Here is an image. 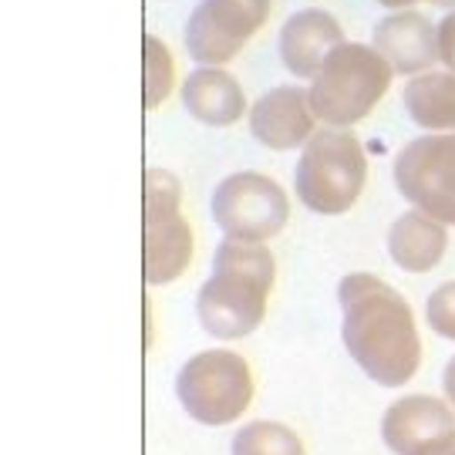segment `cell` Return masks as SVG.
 Instances as JSON below:
<instances>
[{
	"label": "cell",
	"instance_id": "e0dca14e",
	"mask_svg": "<svg viewBox=\"0 0 455 455\" xmlns=\"http://www.w3.org/2000/svg\"><path fill=\"white\" fill-rule=\"evenodd\" d=\"M233 455H304V442L280 422H250L236 432Z\"/></svg>",
	"mask_w": 455,
	"mask_h": 455
},
{
	"label": "cell",
	"instance_id": "ffe728a7",
	"mask_svg": "<svg viewBox=\"0 0 455 455\" xmlns=\"http://www.w3.org/2000/svg\"><path fill=\"white\" fill-rule=\"evenodd\" d=\"M439 48H442V61L449 68H455V14L445 17L439 24Z\"/></svg>",
	"mask_w": 455,
	"mask_h": 455
},
{
	"label": "cell",
	"instance_id": "2e32d148",
	"mask_svg": "<svg viewBox=\"0 0 455 455\" xmlns=\"http://www.w3.org/2000/svg\"><path fill=\"white\" fill-rule=\"evenodd\" d=\"M405 108L415 125L428 132H455V68L411 75Z\"/></svg>",
	"mask_w": 455,
	"mask_h": 455
},
{
	"label": "cell",
	"instance_id": "3957f363",
	"mask_svg": "<svg viewBox=\"0 0 455 455\" xmlns=\"http://www.w3.org/2000/svg\"><path fill=\"white\" fill-rule=\"evenodd\" d=\"M391 75V65L374 48L344 41L310 78V108L327 125H355L385 98Z\"/></svg>",
	"mask_w": 455,
	"mask_h": 455
},
{
	"label": "cell",
	"instance_id": "5bb4252c",
	"mask_svg": "<svg viewBox=\"0 0 455 455\" xmlns=\"http://www.w3.org/2000/svg\"><path fill=\"white\" fill-rule=\"evenodd\" d=\"M445 223L425 210L402 212L388 229V253L408 274H428L445 253Z\"/></svg>",
	"mask_w": 455,
	"mask_h": 455
},
{
	"label": "cell",
	"instance_id": "277c9868",
	"mask_svg": "<svg viewBox=\"0 0 455 455\" xmlns=\"http://www.w3.org/2000/svg\"><path fill=\"white\" fill-rule=\"evenodd\" d=\"M368 180L364 148L351 132L317 129L307 139L297 163V196L307 210L321 216H338L358 203Z\"/></svg>",
	"mask_w": 455,
	"mask_h": 455
},
{
	"label": "cell",
	"instance_id": "d6986e66",
	"mask_svg": "<svg viewBox=\"0 0 455 455\" xmlns=\"http://www.w3.org/2000/svg\"><path fill=\"white\" fill-rule=\"evenodd\" d=\"M425 317L435 334L455 341V280L435 287V293L428 297V307H425Z\"/></svg>",
	"mask_w": 455,
	"mask_h": 455
},
{
	"label": "cell",
	"instance_id": "603a6c76",
	"mask_svg": "<svg viewBox=\"0 0 455 455\" xmlns=\"http://www.w3.org/2000/svg\"><path fill=\"white\" fill-rule=\"evenodd\" d=\"M432 4H439V7H452L455 11V0H432Z\"/></svg>",
	"mask_w": 455,
	"mask_h": 455
},
{
	"label": "cell",
	"instance_id": "4fadbf2b",
	"mask_svg": "<svg viewBox=\"0 0 455 455\" xmlns=\"http://www.w3.org/2000/svg\"><path fill=\"white\" fill-rule=\"evenodd\" d=\"M338 44H344L341 24L327 11H297L280 31V61L297 78H314Z\"/></svg>",
	"mask_w": 455,
	"mask_h": 455
},
{
	"label": "cell",
	"instance_id": "8fae6325",
	"mask_svg": "<svg viewBox=\"0 0 455 455\" xmlns=\"http://www.w3.org/2000/svg\"><path fill=\"white\" fill-rule=\"evenodd\" d=\"M374 51L395 75H422L442 61L439 28L419 11H398L374 24Z\"/></svg>",
	"mask_w": 455,
	"mask_h": 455
},
{
	"label": "cell",
	"instance_id": "7402d4cb",
	"mask_svg": "<svg viewBox=\"0 0 455 455\" xmlns=\"http://www.w3.org/2000/svg\"><path fill=\"white\" fill-rule=\"evenodd\" d=\"M378 4H385V7H391V11H398V7L408 11V7H411V4H419V0H378Z\"/></svg>",
	"mask_w": 455,
	"mask_h": 455
},
{
	"label": "cell",
	"instance_id": "6da1fadb",
	"mask_svg": "<svg viewBox=\"0 0 455 455\" xmlns=\"http://www.w3.org/2000/svg\"><path fill=\"white\" fill-rule=\"evenodd\" d=\"M338 300L344 307V347L361 371L385 388H398L415 378L422 364V341L405 297L371 274H351L341 280Z\"/></svg>",
	"mask_w": 455,
	"mask_h": 455
},
{
	"label": "cell",
	"instance_id": "ba28073f",
	"mask_svg": "<svg viewBox=\"0 0 455 455\" xmlns=\"http://www.w3.org/2000/svg\"><path fill=\"white\" fill-rule=\"evenodd\" d=\"M395 186L415 210L455 223V135H422L395 159Z\"/></svg>",
	"mask_w": 455,
	"mask_h": 455
},
{
	"label": "cell",
	"instance_id": "52a82bcc",
	"mask_svg": "<svg viewBox=\"0 0 455 455\" xmlns=\"http://www.w3.org/2000/svg\"><path fill=\"white\" fill-rule=\"evenodd\" d=\"M212 220L229 240L263 243L276 236L291 220L287 193L270 176L233 172L212 193Z\"/></svg>",
	"mask_w": 455,
	"mask_h": 455
},
{
	"label": "cell",
	"instance_id": "7c38bea8",
	"mask_svg": "<svg viewBox=\"0 0 455 455\" xmlns=\"http://www.w3.org/2000/svg\"><path fill=\"white\" fill-rule=\"evenodd\" d=\"M314 118L317 115L310 108V92L287 84L257 98V105L250 108V132L267 148L287 152V148L307 146V139L317 132Z\"/></svg>",
	"mask_w": 455,
	"mask_h": 455
},
{
	"label": "cell",
	"instance_id": "30bf717a",
	"mask_svg": "<svg viewBox=\"0 0 455 455\" xmlns=\"http://www.w3.org/2000/svg\"><path fill=\"white\" fill-rule=\"evenodd\" d=\"M381 435L395 455H442L455 442V415L442 398L408 395L385 411Z\"/></svg>",
	"mask_w": 455,
	"mask_h": 455
},
{
	"label": "cell",
	"instance_id": "7a4b0ae2",
	"mask_svg": "<svg viewBox=\"0 0 455 455\" xmlns=\"http://www.w3.org/2000/svg\"><path fill=\"white\" fill-rule=\"evenodd\" d=\"M276 263L263 243L229 240L212 257V276L199 287L196 314L220 341L246 338L267 314V293L274 287Z\"/></svg>",
	"mask_w": 455,
	"mask_h": 455
},
{
	"label": "cell",
	"instance_id": "44dd1931",
	"mask_svg": "<svg viewBox=\"0 0 455 455\" xmlns=\"http://www.w3.org/2000/svg\"><path fill=\"white\" fill-rule=\"evenodd\" d=\"M442 385H445V398H449V405L455 408V358L445 364V371H442Z\"/></svg>",
	"mask_w": 455,
	"mask_h": 455
},
{
	"label": "cell",
	"instance_id": "9a60e30c",
	"mask_svg": "<svg viewBox=\"0 0 455 455\" xmlns=\"http://www.w3.org/2000/svg\"><path fill=\"white\" fill-rule=\"evenodd\" d=\"M182 105L189 108L193 118L206 125H233L246 112V98L240 82L220 71V68H196L193 75L182 82Z\"/></svg>",
	"mask_w": 455,
	"mask_h": 455
},
{
	"label": "cell",
	"instance_id": "ac0fdd59",
	"mask_svg": "<svg viewBox=\"0 0 455 455\" xmlns=\"http://www.w3.org/2000/svg\"><path fill=\"white\" fill-rule=\"evenodd\" d=\"M142 58H146V98H142V105H146L148 112L152 108H159L169 92H172V54L165 48L159 37H152L146 34V41H142Z\"/></svg>",
	"mask_w": 455,
	"mask_h": 455
},
{
	"label": "cell",
	"instance_id": "5b68a950",
	"mask_svg": "<svg viewBox=\"0 0 455 455\" xmlns=\"http://www.w3.org/2000/svg\"><path fill=\"white\" fill-rule=\"evenodd\" d=\"M180 405L203 425H227L253 402V374L236 351H203L180 368Z\"/></svg>",
	"mask_w": 455,
	"mask_h": 455
},
{
	"label": "cell",
	"instance_id": "cb8c5ba5",
	"mask_svg": "<svg viewBox=\"0 0 455 455\" xmlns=\"http://www.w3.org/2000/svg\"><path fill=\"white\" fill-rule=\"evenodd\" d=\"M442 455H455V442H452V445H449V449H445Z\"/></svg>",
	"mask_w": 455,
	"mask_h": 455
},
{
	"label": "cell",
	"instance_id": "8992f818",
	"mask_svg": "<svg viewBox=\"0 0 455 455\" xmlns=\"http://www.w3.org/2000/svg\"><path fill=\"white\" fill-rule=\"evenodd\" d=\"M182 186L165 169H146V257L142 276L159 287L186 274L193 260V229L180 210Z\"/></svg>",
	"mask_w": 455,
	"mask_h": 455
},
{
	"label": "cell",
	"instance_id": "9c48e42d",
	"mask_svg": "<svg viewBox=\"0 0 455 455\" xmlns=\"http://www.w3.org/2000/svg\"><path fill=\"white\" fill-rule=\"evenodd\" d=\"M270 17V0H199L186 24L189 58L203 68L233 61Z\"/></svg>",
	"mask_w": 455,
	"mask_h": 455
}]
</instances>
